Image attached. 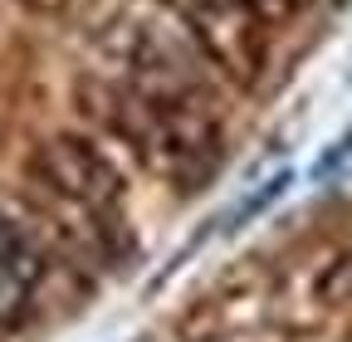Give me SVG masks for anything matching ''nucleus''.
Listing matches in <instances>:
<instances>
[{"instance_id": "4", "label": "nucleus", "mask_w": 352, "mask_h": 342, "mask_svg": "<svg viewBox=\"0 0 352 342\" xmlns=\"http://www.w3.org/2000/svg\"><path fill=\"white\" fill-rule=\"evenodd\" d=\"M171 15L186 25V39L196 59H206L215 73H226L230 83L250 89V83L264 73L270 64V49H264V30L240 0H166Z\"/></svg>"}, {"instance_id": "5", "label": "nucleus", "mask_w": 352, "mask_h": 342, "mask_svg": "<svg viewBox=\"0 0 352 342\" xmlns=\"http://www.w3.org/2000/svg\"><path fill=\"white\" fill-rule=\"evenodd\" d=\"M44 274L50 264H0V328H15L30 313Z\"/></svg>"}, {"instance_id": "1", "label": "nucleus", "mask_w": 352, "mask_h": 342, "mask_svg": "<svg viewBox=\"0 0 352 342\" xmlns=\"http://www.w3.org/2000/svg\"><path fill=\"white\" fill-rule=\"evenodd\" d=\"M78 108L176 191H196L226 157V127L206 93L152 98L118 83L113 73H94L78 83Z\"/></svg>"}, {"instance_id": "3", "label": "nucleus", "mask_w": 352, "mask_h": 342, "mask_svg": "<svg viewBox=\"0 0 352 342\" xmlns=\"http://www.w3.org/2000/svg\"><path fill=\"white\" fill-rule=\"evenodd\" d=\"M103 59H108V73L118 83L138 93H152V98H191V93H206L201 83V69L196 59L176 45V39L147 20H118L108 34H103Z\"/></svg>"}, {"instance_id": "8", "label": "nucleus", "mask_w": 352, "mask_h": 342, "mask_svg": "<svg viewBox=\"0 0 352 342\" xmlns=\"http://www.w3.org/2000/svg\"><path fill=\"white\" fill-rule=\"evenodd\" d=\"M284 191H289V171H279V176H274L270 186H264V191H254V196H250V201H245V205L235 210V216H230V230H240V225H245L250 216H259V210H270V205H274V201H279Z\"/></svg>"}, {"instance_id": "6", "label": "nucleus", "mask_w": 352, "mask_h": 342, "mask_svg": "<svg viewBox=\"0 0 352 342\" xmlns=\"http://www.w3.org/2000/svg\"><path fill=\"white\" fill-rule=\"evenodd\" d=\"M0 264H44V249L6 205H0Z\"/></svg>"}, {"instance_id": "7", "label": "nucleus", "mask_w": 352, "mask_h": 342, "mask_svg": "<svg viewBox=\"0 0 352 342\" xmlns=\"http://www.w3.org/2000/svg\"><path fill=\"white\" fill-rule=\"evenodd\" d=\"M240 5L264 25V30H284V25H294L314 0H240Z\"/></svg>"}, {"instance_id": "2", "label": "nucleus", "mask_w": 352, "mask_h": 342, "mask_svg": "<svg viewBox=\"0 0 352 342\" xmlns=\"http://www.w3.org/2000/svg\"><path fill=\"white\" fill-rule=\"evenodd\" d=\"M30 181L54 210H74V216L113 225L122 205V171L118 161L78 133H59L50 142H39L30 157Z\"/></svg>"}, {"instance_id": "10", "label": "nucleus", "mask_w": 352, "mask_h": 342, "mask_svg": "<svg viewBox=\"0 0 352 342\" xmlns=\"http://www.w3.org/2000/svg\"><path fill=\"white\" fill-rule=\"evenodd\" d=\"M347 157H352V133H347V137H342V142H338V147H333V152L318 161V176H328V171H333V166H342Z\"/></svg>"}, {"instance_id": "9", "label": "nucleus", "mask_w": 352, "mask_h": 342, "mask_svg": "<svg viewBox=\"0 0 352 342\" xmlns=\"http://www.w3.org/2000/svg\"><path fill=\"white\" fill-rule=\"evenodd\" d=\"M25 10H34V15H69L78 0H20Z\"/></svg>"}]
</instances>
